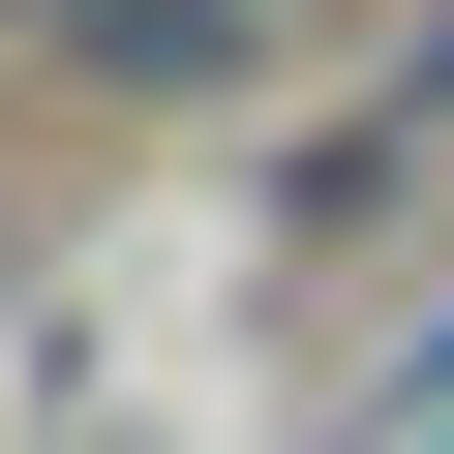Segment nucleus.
Masks as SVG:
<instances>
[{
	"label": "nucleus",
	"instance_id": "obj_1",
	"mask_svg": "<svg viewBox=\"0 0 454 454\" xmlns=\"http://www.w3.org/2000/svg\"><path fill=\"white\" fill-rule=\"evenodd\" d=\"M243 31H273V0H61V61H91V91H212Z\"/></svg>",
	"mask_w": 454,
	"mask_h": 454
},
{
	"label": "nucleus",
	"instance_id": "obj_2",
	"mask_svg": "<svg viewBox=\"0 0 454 454\" xmlns=\"http://www.w3.org/2000/svg\"><path fill=\"white\" fill-rule=\"evenodd\" d=\"M394 152H454V0H424V61H394V91L303 152V212H394Z\"/></svg>",
	"mask_w": 454,
	"mask_h": 454
},
{
	"label": "nucleus",
	"instance_id": "obj_3",
	"mask_svg": "<svg viewBox=\"0 0 454 454\" xmlns=\"http://www.w3.org/2000/svg\"><path fill=\"white\" fill-rule=\"evenodd\" d=\"M0 31H61V0H0Z\"/></svg>",
	"mask_w": 454,
	"mask_h": 454
}]
</instances>
